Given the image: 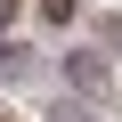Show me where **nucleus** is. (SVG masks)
Wrapping results in <instances>:
<instances>
[{"mask_svg":"<svg viewBox=\"0 0 122 122\" xmlns=\"http://www.w3.org/2000/svg\"><path fill=\"white\" fill-rule=\"evenodd\" d=\"M57 81H65V98H81V106H106L114 98V73H106L98 49H65L57 57Z\"/></svg>","mask_w":122,"mask_h":122,"instance_id":"nucleus-1","label":"nucleus"},{"mask_svg":"<svg viewBox=\"0 0 122 122\" xmlns=\"http://www.w3.org/2000/svg\"><path fill=\"white\" fill-rule=\"evenodd\" d=\"M33 65H41V57H33V49H25V41H0V73H8V81H25V73H33Z\"/></svg>","mask_w":122,"mask_h":122,"instance_id":"nucleus-2","label":"nucleus"},{"mask_svg":"<svg viewBox=\"0 0 122 122\" xmlns=\"http://www.w3.org/2000/svg\"><path fill=\"white\" fill-rule=\"evenodd\" d=\"M49 122H98V106H81V98H65V90H57V106H49Z\"/></svg>","mask_w":122,"mask_h":122,"instance_id":"nucleus-3","label":"nucleus"},{"mask_svg":"<svg viewBox=\"0 0 122 122\" xmlns=\"http://www.w3.org/2000/svg\"><path fill=\"white\" fill-rule=\"evenodd\" d=\"M33 8H41V25H73V16H81V0H33Z\"/></svg>","mask_w":122,"mask_h":122,"instance_id":"nucleus-4","label":"nucleus"},{"mask_svg":"<svg viewBox=\"0 0 122 122\" xmlns=\"http://www.w3.org/2000/svg\"><path fill=\"white\" fill-rule=\"evenodd\" d=\"M98 57H122V16H98Z\"/></svg>","mask_w":122,"mask_h":122,"instance_id":"nucleus-5","label":"nucleus"}]
</instances>
